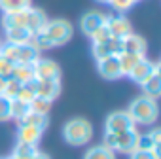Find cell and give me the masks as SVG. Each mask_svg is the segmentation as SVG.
<instances>
[{"label": "cell", "instance_id": "1", "mask_svg": "<svg viewBox=\"0 0 161 159\" xmlns=\"http://www.w3.org/2000/svg\"><path fill=\"white\" fill-rule=\"evenodd\" d=\"M127 114L131 116L135 125H152L159 118V106H157L155 99L140 95V97L131 101V104L127 108Z\"/></svg>", "mask_w": 161, "mask_h": 159}, {"label": "cell", "instance_id": "2", "mask_svg": "<svg viewBox=\"0 0 161 159\" xmlns=\"http://www.w3.org/2000/svg\"><path fill=\"white\" fill-rule=\"evenodd\" d=\"M63 138L70 146H86L93 138V125L86 118H72L63 127Z\"/></svg>", "mask_w": 161, "mask_h": 159}, {"label": "cell", "instance_id": "3", "mask_svg": "<svg viewBox=\"0 0 161 159\" xmlns=\"http://www.w3.org/2000/svg\"><path fill=\"white\" fill-rule=\"evenodd\" d=\"M0 55H4L12 63H27V64H32L36 59H40V51L32 44L15 46V44H10V42H2V46H0Z\"/></svg>", "mask_w": 161, "mask_h": 159}, {"label": "cell", "instance_id": "4", "mask_svg": "<svg viewBox=\"0 0 161 159\" xmlns=\"http://www.w3.org/2000/svg\"><path fill=\"white\" fill-rule=\"evenodd\" d=\"M72 32H74L72 25L66 19H51L44 27V34L49 38V42L53 44V47L68 44L70 38H72Z\"/></svg>", "mask_w": 161, "mask_h": 159}, {"label": "cell", "instance_id": "5", "mask_svg": "<svg viewBox=\"0 0 161 159\" xmlns=\"http://www.w3.org/2000/svg\"><path fill=\"white\" fill-rule=\"evenodd\" d=\"M104 127L108 133H123V131H129L135 127V121L131 119V116L127 114V110H118V112H112L108 114L106 121H104Z\"/></svg>", "mask_w": 161, "mask_h": 159}, {"label": "cell", "instance_id": "6", "mask_svg": "<svg viewBox=\"0 0 161 159\" xmlns=\"http://www.w3.org/2000/svg\"><path fill=\"white\" fill-rule=\"evenodd\" d=\"M36 80H61V66L51 59H36L32 63Z\"/></svg>", "mask_w": 161, "mask_h": 159}, {"label": "cell", "instance_id": "7", "mask_svg": "<svg viewBox=\"0 0 161 159\" xmlns=\"http://www.w3.org/2000/svg\"><path fill=\"white\" fill-rule=\"evenodd\" d=\"M159 70V64H155V63H152L150 59H146V57H142L133 68H131V72H129V78L133 80L135 84H138V85H142L146 80L153 74V72H157Z\"/></svg>", "mask_w": 161, "mask_h": 159}, {"label": "cell", "instance_id": "8", "mask_svg": "<svg viewBox=\"0 0 161 159\" xmlns=\"http://www.w3.org/2000/svg\"><path fill=\"white\" fill-rule=\"evenodd\" d=\"M106 29L110 30V34L114 38H123L127 34L133 32V27H131V21L123 15V14H118V15H106V21H104Z\"/></svg>", "mask_w": 161, "mask_h": 159}, {"label": "cell", "instance_id": "9", "mask_svg": "<svg viewBox=\"0 0 161 159\" xmlns=\"http://www.w3.org/2000/svg\"><path fill=\"white\" fill-rule=\"evenodd\" d=\"M34 93H36V97L55 101L61 95V80H36L34 82Z\"/></svg>", "mask_w": 161, "mask_h": 159}, {"label": "cell", "instance_id": "10", "mask_svg": "<svg viewBox=\"0 0 161 159\" xmlns=\"http://www.w3.org/2000/svg\"><path fill=\"white\" fill-rule=\"evenodd\" d=\"M97 70L104 80H118L121 78V68H119V61L118 55H110L104 59L97 61Z\"/></svg>", "mask_w": 161, "mask_h": 159}, {"label": "cell", "instance_id": "11", "mask_svg": "<svg viewBox=\"0 0 161 159\" xmlns=\"http://www.w3.org/2000/svg\"><path fill=\"white\" fill-rule=\"evenodd\" d=\"M106 21V14H101V12H87L82 15V19H80V29H82V32L86 36H91L97 29H101Z\"/></svg>", "mask_w": 161, "mask_h": 159}, {"label": "cell", "instance_id": "12", "mask_svg": "<svg viewBox=\"0 0 161 159\" xmlns=\"http://www.w3.org/2000/svg\"><path fill=\"white\" fill-rule=\"evenodd\" d=\"M121 51V38H110L108 42H103V44H93V57L95 61L99 59H104V57H110V55H118Z\"/></svg>", "mask_w": 161, "mask_h": 159}, {"label": "cell", "instance_id": "13", "mask_svg": "<svg viewBox=\"0 0 161 159\" xmlns=\"http://www.w3.org/2000/svg\"><path fill=\"white\" fill-rule=\"evenodd\" d=\"M138 131L136 127L129 129V131H123L118 134V142H116V151L119 153H131L136 150V140H138Z\"/></svg>", "mask_w": 161, "mask_h": 159}, {"label": "cell", "instance_id": "14", "mask_svg": "<svg viewBox=\"0 0 161 159\" xmlns=\"http://www.w3.org/2000/svg\"><path fill=\"white\" fill-rule=\"evenodd\" d=\"M47 15H46V12L44 10H40V8H29L27 10V29L32 32V34H36V32H42L44 30V27L47 25Z\"/></svg>", "mask_w": 161, "mask_h": 159}, {"label": "cell", "instance_id": "15", "mask_svg": "<svg viewBox=\"0 0 161 159\" xmlns=\"http://www.w3.org/2000/svg\"><path fill=\"white\" fill-rule=\"evenodd\" d=\"M146 40L140 36V34H127L121 38V51H127V53H136V55H146Z\"/></svg>", "mask_w": 161, "mask_h": 159}, {"label": "cell", "instance_id": "16", "mask_svg": "<svg viewBox=\"0 0 161 159\" xmlns=\"http://www.w3.org/2000/svg\"><path fill=\"white\" fill-rule=\"evenodd\" d=\"M159 144H161V131L159 129H152L150 133L138 134L136 150H153V151L159 153Z\"/></svg>", "mask_w": 161, "mask_h": 159}, {"label": "cell", "instance_id": "17", "mask_svg": "<svg viewBox=\"0 0 161 159\" xmlns=\"http://www.w3.org/2000/svg\"><path fill=\"white\" fill-rule=\"evenodd\" d=\"M4 32H6V42L15 46L31 44V38H32V32L27 27H14V29H6Z\"/></svg>", "mask_w": 161, "mask_h": 159}, {"label": "cell", "instance_id": "18", "mask_svg": "<svg viewBox=\"0 0 161 159\" xmlns=\"http://www.w3.org/2000/svg\"><path fill=\"white\" fill-rule=\"evenodd\" d=\"M44 131L32 127V125H21L17 127V142H27V144H38L42 138Z\"/></svg>", "mask_w": 161, "mask_h": 159}, {"label": "cell", "instance_id": "19", "mask_svg": "<svg viewBox=\"0 0 161 159\" xmlns=\"http://www.w3.org/2000/svg\"><path fill=\"white\" fill-rule=\"evenodd\" d=\"M2 27H4V30L14 29V27H27V10L2 14Z\"/></svg>", "mask_w": 161, "mask_h": 159}, {"label": "cell", "instance_id": "20", "mask_svg": "<svg viewBox=\"0 0 161 159\" xmlns=\"http://www.w3.org/2000/svg\"><path fill=\"white\" fill-rule=\"evenodd\" d=\"M142 95H146V97H152V99H157L159 95H161V74H159V70L157 72H153L146 82L142 84Z\"/></svg>", "mask_w": 161, "mask_h": 159}, {"label": "cell", "instance_id": "21", "mask_svg": "<svg viewBox=\"0 0 161 159\" xmlns=\"http://www.w3.org/2000/svg\"><path fill=\"white\" fill-rule=\"evenodd\" d=\"M19 123H21V125H32V127H36V129H40V131H46L47 125H49V118L44 116V114H36V112L29 110V112L19 119Z\"/></svg>", "mask_w": 161, "mask_h": 159}, {"label": "cell", "instance_id": "22", "mask_svg": "<svg viewBox=\"0 0 161 159\" xmlns=\"http://www.w3.org/2000/svg\"><path fill=\"white\" fill-rule=\"evenodd\" d=\"M146 55H136V53H127V51H119L118 53V61H119V68H121V76H129L131 68Z\"/></svg>", "mask_w": 161, "mask_h": 159}, {"label": "cell", "instance_id": "23", "mask_svg": "<svg viewBox=\"0 0 161 159\" xmlns=\"http://www.w3.org/2000/svg\"><path fill=\"white\" fill-rule=\"evenodd\" d=\"M10 78H14V80H17V82L25 84V82H29V80L34 78V68H32V64H27V63H15Z\"/></svg>", "mask_w": 161, "mask_h": 159}, {"label": "cell", "instance_id": "24", "mask_svg": "<svg viewBox=\"0 0 161 159\" xmlns=\"http://www.w3.org/2000/svg\"><path fill=\"white\" fill-rule=\"evenodd\" d=\"M84 159H116V151H112L110 148H106L103 144H97L86 151Z\"/></svg>", "mask_w": 161, "mask_h": 159}, {"label": "cell", "instance_id": "25", "mask_svg": "<svg viewBox=\"0 0 161 159\" xmlns=\"http://www.w3.org/2000/svg\"><path fill=\"white\" fill-rule=\"evenodd\" d=\"M36 153H38L36 144H27V142H17L12 151V155H15L19 159H32Z\"/></svg>", "mask_w": 161, "mask_h": 159}, {"label": "cell", "instance_id": "26", "mask_svg": "<svg viewBox=\"0 0 161 159\" xmlns=\"http://www.w3.org/2000/svg\"><path fill=\"white\" fill-rule=\"evenodd\" d=\"M32 0H0V10L2 14L6 12H19V10H29Z\"/></svg>", "mask_w": 161, "mask_h": 159}, {"label": "cell", "instance_id": "27", "mask_svg": "<svg viewBox=\"0 0 161 159\" xmlns=\"http://www.w3.org/2000/svg\"><path fill=\"white\" fill-rule=\"evenodd\" d=\"M51 104H53V101H49V99L34 97V99L29 102V108H31L32 112H36V114H44V116H47L49 110H51Z\"/></svg>", "mask_w": 161, "mask_h": 159}, {"label": "cell", "instance_id": "28", "mask_svg": "<svg viewBox=\"0 0 161 159\" xmlns=\"http://www.w3.org/2000/svg\"><path fill=\"white\" fill-rule=\"evenodd\" d=\"M29 102H23L19 99H12V104H10V112H12V119H21L27 112H29Z\"/></svg>", "mask_w": 161, "mask_h": 159}, {"label": "cell", "instance_id": "29", "mask_svg": "<svg viewBox=\"0 0 161 159\" xmlns=\"http://www.w3.org/2000/svg\"><path fill=\"white\" fill-rule=\"evenodd\" d=\"M21 87H23V84H21V82H17V80H14V78H8V82H6V89H4V97H8L10 101H12V99H17V95H19Z\"/></svg>", "mask_w": 161, "mask_h": 159}, {"label": "cell", "instance_id": "30", "mask_svg": "<svg viewBox=\"0 0 161 159\" xmlns=\"http://www.w3.org/2000/svg\"><path fill=\"white\" fill-rule=\"evenodd\" d=\"M89 38H91V42H93V44H103V42H108V40L112 38V34H110V30L106 29V25H103V27H101V29H97Z\"/></svg>", "mask_w": 161, "mask_h": 159}, {"label": "cell", "instance_id": "31", "mask_svg": "<svg viewBox=\"0 0 161 159\" xmlns=\"http://www.w3.org/2000/svg\"><path fill=\"white\" fill-rule=\"evenodd\" d=\"M10 104H12V101H10L8 97L0 95V121H10V119H12Z\"/></svg>", "mask_w": 161, "mask_h": 159}, {"label": "cell", "instance_id": "32", "mask_svg": "<svg viewBox=\"0 0 161 159\" xmlns=\"http://www.w3.org/2000/svg\"><path fill=\"white\" fill-rule=\"evenodd\" d=\"M108 4H110V6L114 8V12H118V14H125L127 10H131V8L135 6L133 0H110Z\"/></svg>", "mask_w": 161, "mask_h": 159}, {"label": "cell", "instance_id": "33", "mask_svg": "<svg viewBox=\"0 0 161 159\" xmlns=\"http://www.w3.org/2000/svg\"><path fill=\"white\" fill-rule=\"evenodd\" d=\"M129 155L131 159H159V153L153 150H135Z\"/></svg>", "mask_w": 161, "mask_h": 159}, {"label": "cell", "instance_id": "34", "mask_svg": "<svg viewBox=\"0 0 161 159\" xmlns=\"http://www.w3.org/2000/svg\"><path fill=\"white\" fill-rule=\"evenodd\" d=\"M14 64L15 63H12L4 55H0V76H2V78H10L12 76V70H14Z\"/></svg>", "mask_w": 161, "mask_h": 159}, {"label": "cell", "instance_id": "35", "mask_svg": "<svg viewBox=\"0 0 161 159\" xmlns=\"http://www.w3.org/2000/svg\"><path fill=\"white\" fill-rule=\"evenodd\" d=\"M116 142H118V134H116V133H108V131H104L103 146H106V148H110L112 151H116Z\"/></svg>", "mask_w": 161, "mask_h": 159}, {"label": "cell", "instance_id": "36", "mask_svg": "<svg viewBox=\"0 0 161 159\" xmlns=\"http://www.w3.org/2000/svg\"><path fill=\"white\" fill-rule=\"evenodd\" d=\"M6 82H8V78H2V76H0V95H4V89H6Z\"/></svg>", "mask_w": 161, "mask_h": 159}, {"label": "cell", "instance_id": "37", "mask_svg": "<svg viewBox=\"0 0 161 159\" xmlns=\"http://www.w3.org/2000/svg\"><path fill=\"white\" fill-rule=\"evenodd\" d=\"M32 159H49V155H46V153H42V151L38 150V153H36V155H34Z\"/></svg>", "mask_w": 161, "mask_h": 159}, {"label": "cell", "instance_id": "38", "mask_svg": "<svg viewBox=\"0 0 161 159\" xmlns=\"http://www.w3.org/2000/svg\"><path fill=\"white\" fill-rule=\"evenodd\" d=\"M95 2H103V4H108L110 0H95Z\"/></svg>", "mask_w": 161, "mask_h": 159}, {"label": "cell", "instance_id": "39", "mask_svg": "<svg viewBox=\"0 0 161 159\" xmlns=\"http://www.w3.org/2000/svg\"><path fill=\"white\" fill-rule=\"evenodd\" d=\"M133 2H135V4H136V2H140V0H133Z\"/></svg>", "mask_w": 161, "mask_h": 159}, {"label": "cell", "instance_id": "40", "mask_svg": "<svg viewBox=\"0 0 161 159\" xmlns=\"http://www.w3.org/2000/svg\"><path fill=\"white\" fill-rule=\"evenodd\" d=\"M0 46H2V38H0Z\"/></svg>", "mask_w": 161, "mask_h": 159}, {"label": "cell", "instance_id": "41", "mask_svg": "<svg viewBox=\"0 0 161 159\" xmlns=\"http://www.w3.org/2000/svg\"><path fill=\"white\" fill-rule=\"evenodd\" d=\"M0 159H8V157H0Z\"/></svg>", "mask_w": 161, "mask_h": 159}]
</instances>
